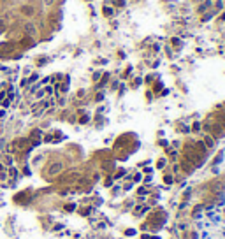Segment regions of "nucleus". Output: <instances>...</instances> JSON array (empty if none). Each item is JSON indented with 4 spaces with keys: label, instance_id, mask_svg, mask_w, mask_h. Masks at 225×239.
Wrapping results in <instances>:
<instances>
[{
    "label": "nucleus",
    "instance_id": "f257e3e1",
    "mask_svg": "<svg viewBox=\"0 0 225 239\" xmlns=\"http://www.w3.org/2000/svg\"><path fill=\"white\" fill-rule=\"evenodd\" d=\"M34 13V9L30 7V5H21V14H25V16H30Z\"/></svg>",
    "mask_w": 225,
    "mask_h": 239
},
{
    "label": "nucleus",
    "instance_id": "f03ea898",
    "mask_svg": "<svg viewBox=\"0 0 225 239\" xmlns=\"http://www.w3.org/2000/svg\"><path fill=\"white\" fill-rule=\"evenodd\" d=\"M58 171H60V165L56 164L55 167H51V171H49V172H51V174H55V172H58Z\"/></svg>",
    "mask_w": 225,
    "mask_h": 239
},
{
    "label": "nucleus",
    "instance_id": "7ed1b4c3",
    "mask_svg": "<svg viewBox=\"0 0 225 239\" xmlns=\"http://www.w3.org/2000/svg\"><path fill=\"white\" fill-rule=\"evenodd\" d=\"M0 171H2V164H0Z\"/></svg>",
    "mask_w": 225,
    "mask_h": 239
}]
</instances>
